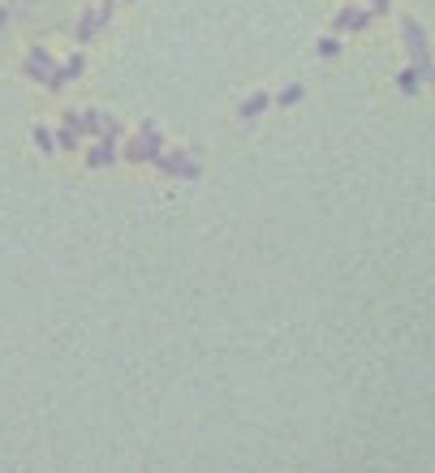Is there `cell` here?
I'll list each match as a JSON object with an SVG mask.
<instances>
[{
    "instance_id": "18",
    "label": "cell",
    "mask_w": 435,
    "mask_h": 473,
    "mask_svg": "<svg viewBox=\"0 0 435 473\" xmlns=\"http://www.w3.org/2000/svg\"><path fill=\"white\" fill-rule=\"evenodd\" d=\"M388 9H392V0H366V13H370V18H383Z\"/></svg>"
},
{
    "instance_id": "9",
    "label": "cell",
    "mask_w": 435,
    "mask_h": 473,
    "mask_svg": "<svg viewBox=\"0 0 435 473\" xmlns=\"http://www.w3.org/2000/svg\"><path fill=\"white\" fill-rule=\"evenodd\" d=\"M95 30H100V18H95V9H82V18H78V43H91Z\"/></svg>"
},
{
    "instance_id": "8",
    "label": "cell",
    "mask_w": 435,
    "mask_h": 473,
    "mask_svg": "<svg viewBox=\"0 0 435 473\" xmlns=\"http://www.w3.org/2000/svg\"><path fill=\"white\" fill-rule=\"evenodd\" d=\"M267 108H271V95L254 91L250 100H241V108H237V112H241V121H250V117H259V112H267Z\"/></svg>"
},
{
    "instance_id": "2",
    "label": "cell",
    "mask_w": 435,
    "mask_h": 473,
    "mask_svg": "<svg viewBox=\"0 0 435 473\" xmlns=\"http://www.w3.org/2000/svg\"><path fill=\"white\" fill-rule=\"evenodd\" d=\"M159 151H164V138H159V129H138V138L121 146V155L130 159V164H151Z\"/></svg>"
},
{
    "instance_id": "20",
    "label": "cell",
    "mask_w": 435,
    "mask_h": 473,
    "mask_svg": "<svg viewBox=\"0 0 435 473\" xmlns=\"http://www.w3.org/2000/svg\"><path fill=\"white\" fill-rule=\"evenodd\" d=\"M125 5H130V0H125Z\"/></svg>"
},
{
    "instance_id": "14",
    "label": "cell",
    "mask_w": 435,
    "mask_h": 473,
    "mask_svg": "<svg viewBox=\"0 0 435 473\" xmlns=\"http://www.w3.org/2000/svg\"><path fill=\"white\" fill-rule=\"evenodd\" d=\"M302 95H306L302 86H285V91H280V100H276V104H280V108H293V104H302Z\"/></svg>"
},
{
    "instance_id": "16",
    "label": "cell",
    "mask_w": 435,
    "mask_h": 473,
    "mask_svg": "<svg viewBox=\"0 0 435 473\" xmlns=\"http://www.w3.org/2000/svg\"><path fill=\"white\" fill-rule=\"evenodd\" d=\"M319 56H341V39H336V35H328V39H319Z\"/></svg>"
},
{
    "instance_id": "5",
    "label": "cell",
    "mask_w": 435,
    "mask_h": 473,
    "mask_svg": "<svg viewBox=\"0 0 435 473\" xmlns=\"http://www.w3.org/2000/svg\"><path fill=\"white\" fill-rule=\"evenodd\" d=\"M401 30H405V47H410L414 65H418V60H431V56H427V30L418 26V18H405V22H401Z\"/></svg>"
},
{
    "instance_id": "17",
    "label": "cell",
    "mask_w": 435,
    "mask_h": 473,
    "mask_svg": "<svg viewBox=\"0 0 435 473\" xmlns=\"http://www.w3.org/2000/svg\"><path fill=\"white\" fill-rule=\"evenodd\" d=\"M65 125L74 129V134H82V129H87V117H82L78 108H65Z\"/></svg>"
},
{
    "instance_id": "15",
    "label": "cell",
    "mask_w": 435,
    "mask_h": 473,
    "mask_svg": "<svg viewBox=\"0 0 435 473\" xmlns=\"http://www.w3.org/2000/svg\"><path fill=\"white\" fill-rule=\"evenodd\" d=\"M117 5H121V0H100V9H95V18H100V26H108V22H112V13H117Z\"/></svg>"
},
{
    "instance_id": "1",
    "label": "cell",
    "mask_w": 435,
    "mask_h": 473,
    "mask_svg": "<svg viewBox=\"0 0 435 473\" xmlns=\"http://www.w3.org/2000/svg\"><path fill=\"white\" fill-rule=\"evenodd\" d=\"M151 164L164 172V176H181V181H199V176H203L199 155H194V151H181V146H172V151L164 146V151H159Z\"/></svg>"
},
{
    "instance_id": "7",
    "label": "cell",
    "mask_w": 435,
    "mask_h": 473,
    "mask_svg": "<svg viewBox=\"0 0 435 473\" xmlns=\"http://www.w3.org/2000/svg\"><path fill=\"white\" fill-rule=\"evenodd\" d=\"M370 22H375V18H370V13H366L362 5H345V9L332 18V26H336V30H366Z\"/></svg>"
},
{
    "instance_id": "13",
    "label": "cell",
    "mask_w": 435,
    "mask_h": 473,
    "mask_svg": "<svg viewBox=\"0 0 435 473\" xmlns=\"http://www.w3.org/2000/svg\"><path fill=\"white\" fill-rule=\"evenodd\" d=\"M82 117H87V129H82V134H100V129H104V125L112 121V117H108V112H104V108H87V112H82Z\"/></svg>"
},
{
    "instance_id": "10",
    "label": "cell",
    "mask_w": 435,
    "mask_h": 473,
    "mask_svg": "<svg viewBox=\"0 0 435 473\" xmlns=\"http://www.w3.org/2000/svg\"><path fill=\"white\" fill-rule=\"evenodd\" d=\"M397 86L405 91V95H418V86H427V82H423V73H418L414 65H410V69H401V73H397Z\"/></svg>"
},
{
    "instance_id": "19",
    "label": "cell",
    "mask_w": 435,
    "mask_h": 473,
    "mask_svg": "<svg viewBox=\"0 0 435 473\" xmlns=\"http://www.w3.org/2000/svg\"><path fill=\"white\" fill-rule=\"evenodd\" d=\"M5 22H9V9H5V5H0V26H5Z\"/></svg>"
},
{
    "instance_id": "11",
    "label": "cell",
    "mask_w": 435,
    "mask_h": 473,
    "mask_svg": "<svg viewBox=\"0 0 435 473\" xmlns=\"http://www.w3.org/2000/svg\"><path fill=\"white\" fill-rule=\"evenodd\" d=\"M30 142H35L43 155H52V151H56V138H52V129H43V125H35V129H30Z\"/></svg>"
},
{
    "instance_id": "3",
    "label": "cell",
    "mask_w": 435,
    "mask_h": 473,
    "mask_svg": "<svg viewBox=\"0 0 435 473\" xmlns=\"http://www.w3.org/2000/svg\"><path fill=\"white\" fill-rule=\"evenodd\" d=\"M82 73H87V56H82V52H74V56H69L65 65H56V69H52V78H47L43 86L52 91V95H60V91L69 86V82H78V78H82Z\"/></svg>"
},
{
    "instance_id": "12",
    "label": "cell",
    "mask_w": 435,
    "mask_h": 473,
    "mask_svg": "<svg viewBox=\"0 0 435 473\" xmlns=\"http://www.w3.org/2000/svg\"><path fill=\"white\" fill-rule=\"evenodd\" d=\"M52 138H56V151H78V142H82V134H74L69 125H60Z\"/></svg>"
},
{
    "instance_id": "6",
    "label": "cell",
    "mask_w": 435,
    "mask_h": 473,
    "mask_svg": "<svg viewBox=\"0 0 435 473\" xmlns=\"http://www.w3.org/2000/svg\"><path fill=\"white\" fill-rule=\"evenodd\" d=\"M121 159V138H100V146L87 151V164L91 168H104V164H117Z\"/></svg>"
},
{
    "instance_id": "4",
    "label": "cell",
    "mask_w": 435,
    "mask_h": 473,
    "mask_svg": "<svg viewBox=\"0 0 435 473\" xmlns=\"http://www.w3.org/2000/svg\"><path fill=\"white\" fill-rule=\"evenodd\" d=\"M52 69H56V60L47 56V47H30V56H26V65H22V73L30 78V82H47Z\"/></svg>"
}]
</instances>
